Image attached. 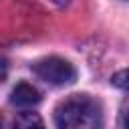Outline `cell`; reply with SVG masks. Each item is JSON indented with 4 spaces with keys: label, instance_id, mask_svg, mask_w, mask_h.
Segmentation results:
<instances>
[{
    "label": "cell",
    "instance_id": "1",
    "mask_svg": "<svg viewBox=\"0 0 129 129\" xmlns=\"http://www.w3.org/2000/svg\"><path fill=\"white\" fill-rule=\"evenodd\" d=\"M56 129H103V109L87 95H73L54 109Z\"/></svg>",
    "mask_w": 129,
    "mask_h": 129
},
{
    "label": "cell",
    "instance_id": "2",
    "mask_svg": "<svg viewBox=\"0 0 129 129\" xmlns=\"http://www.w3.org/2000/svg\"><path fill=\"white\" fill-rule=\"evenodd\" d=\"M32 71H34V75L40 81H44L48 85H54V87L71 85L77 79L75 67L69 60L58 58V56H48V58H42V60L34 62L32 64Z\"/></svg>",
    "mask_w": 129,
    "mask_h": 129
},
{
    "label": "cell",
    "instance_id": "3",
    "mask_svg": "<svg viewBox=\"0 0 129 129\" xmlns=\"http://www.w3.org/2000/svg\"><path fill=\"white\" fill-rule=\"evenodd\" d=\"M10 101L14 105H18V107H30V105H36L40 101V93L32 85H28V83H18L12 89Z\"/></svg>",
    "mask_w": 129,
    "mask_h": 129
},
{
    "label": "cell",
    "instance_id": "4",
    "mask_svg": "<svg viewBox=\"0 0 129 129\" xmlns=\"http://www.w3.org/2000/svg\"><path fill=\"white\" fill-rule=\"evenodd\" d=\"M14 129H44V123L42 119L36 115V113H20L14 121Z\"/></svg>",
    "mask_w": 129,
    "mask_h": 129
},
{
    "label": "cell",
    "instance_id": "5",
    "mask_svg": "<svg viewBox=\"0 0 129 129\" xmlns=\"http://www.w3.org/2000/svg\"><path fill=\"white\" fill-rule=\"evenodd\" d=\"M125 77H127V73H125V71L117 73V75L113 77V85H117L119 89H125V85H127V83H125Z\"/></svg>",
    "mask_w": 129,
    "mask_h": 129
},
{
    "label": "cell",
    "instance_id": "6",
    "mask_svg": "<svg viewBox=\"0 0 129 129\" xmlns=\"http://www.w3.org/2000/svg\"><path fill=\"white\" fill-rule=\"evenodd\" d=\"M54 2H56V4H60V6H62V4H67V2H69V0H54Z\"/></svg>",
    "mask_w": 129,
    "mask_h": 129
},
{
    "label": "cell",
    "instance_id": "7",
    "mask_svg": "<svg viewBox=\"0 0 129 129\" xmlns=\"http://www.w3.org/2000/svg\"><path fill=\"white\" fill-rule=\"evenodd\" d=\"M0 129H2V119H0Z\"/></svg>",
    "mask_w": 129,
    "mask_h": 129
}]
</instances>
